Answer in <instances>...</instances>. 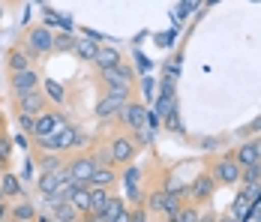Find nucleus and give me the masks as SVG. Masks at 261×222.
Listing matches in <instances>:
<instances>
[{
  "instance_id": "f257e3e1",
  "label": "nucleus",
  "mask_w": 261,
  "mask_h": 222,
  "mask_svg": "<svg viewBox=\"0 0 261 222\" xmlns=\"http://www.w3.org/2000/svg\"><path fill=\"white\" fill-rule=\"evenodd\" d=\"M132 96H135V87H132V84L102 87V96L96 99V108H93L96 120H114V117H117V111H120Z\"/></svg>"
},
{
  "instance_id": "f03ea898",
  "label": "nucleus",
  "mask_w": 261,
  "mask_h": 222,
  "mask_svg": "<svg viewBox=\"0 0 261 222\" xmlns=\"http://www.w3.org/2000/svg\"><path fill=\"white\" fill-rule=\"evenodd\" d=\"M105 144L111 150V159H114V165L117 168H126L132 165V159L138 156V144H135V138H132L129 129H117V132H111V138H105Z\"/></svg>"
},
{
  "instance_id": "7ed1b4c3",
  "label": "nucleus",
  "mask_w": 261,
  "mask_h": 222,
  "mask_svg": "<svg viewBox=\"0 0 261 222\" xmlns=\"http://www.w3.org/2000/svg\"><path fill=\"white\" fill-rule=\"evenodd\" d=\"M210 171H213V177H216L219 186H237L243 165L234 159V153H225V156H219V159L210 165Z\"/></svg>"
},
{
  "instance_id": "20e7f679",
  "label": "nucleus",
  "mask_w": 261,
  "mask_h": 222,
  "mask_svg": "<svg viewBox=\"0 0 261 222\" xmlns=\"http://www.w3.org/2000/svg\"><path fill=\"white\" fill-rule=\"evenodd\" d=\"M96 81L102 87H117V84H132L135 87V72L126 60H120L117 66H99L96 69Z\"/></svg>"
},
{
  "instance_id": "39448f33",
  "label": "nucleus",
  "mask_w": 261,
  "mask_h": 222,
  "mask_svg": "<svg viewBox=\"0 0 261 222\" xmlns=\"http://www.w3.org/2000/svg\"><path fill=\"white\" fill-rule=\"evenodd\" d=\"M114 124L120 126V129H138V126L147 124V108H144V102H138V99L132 96L120 111H117V117H114Z\"/></svg>"
},
{
  "instance_id": "423d86ee",
  "label": "nucleus",
  "mask_w": 261,
  "mask_h": 222,
  "mask_svg": "<svg viewBox=\"0 0 261 222\" xmlns=\"http://www.w3.org/2000/svg\"><path fill=\"white\" fill-rule=\"evenodd\" d=\"M66 168H69V174L75 177V180H81V183H90V174H93V168H96V159H93V153L90 150H69V156H66Z\"/></svg>"
},
{
  "instance_id": "0eeeda50",
  "label": "nucleus",
  "mask_w": 261,
  "mask_h": 222,
  "mask_svg": "<svg viewBox=\"0 0 261 222\" xmlns=\"http://www.w3.org/2000/svg\"><path fill=\"white\" fill-rule=\"evenodd\" d=\"M21 39H27L33 48L39 51L42 57H48V54H54V30L48 24H27L24 27V36Z\"/></svg>"
},
{
  "instance_id": "6e6552de",
  "label": "nucleus",
  "mask_w": 261,
  "mask_h": 222,
  "mask_svg": "<svg viewBox=\"0 0 261 222\" xmlns=\"http://www.w3.org/2000/svg\"><path fill=\"white\" fill-rule=\"evenodd\" d=\"M15 102V111H27V114H42V111H48L51 108V99L45 96V90H27V93H18V96H12Z\"/></svg>"
},
{
  "instance_id": "1a4fd4ad",
  "label": "nucleus",
  "mask_w": 261,
  "mask_h": 222,
  "mask_svg": "<svg viewBox=\"0 0 261 222\" xmlns=\"http://www.w3.org/2000/svg\"><path fill=\"white\" fill-rule=\"evenodd\" d=\"M6 81H9V90H12V96H18V93H27V90H36V87H42V75L36 72L33 66L18 69V72H6Z\"/></svg>"
},
{
  "instance_id": "9d476101",
  "label": "nucleus",
  "mask_w": 261,
  "mask_h": 222,
  "mask_svg": "<svg viewBox=\"0 0 261 222\" xmlns=\"http://www.w3.org/2000/svg\"><path fill=\"white\" fill-rule=\"evenodd\" d=\"M213 192H216V177H213V171H201L195 180H192V186H189V201L198 207V204H207L210 198H213Z\"/></svg>"
},
{
  "instance_id": "9b49d317",
  "label": "nucleus",
  "mask_w": 261,
  "mask_h": 222,
  "mask_svg": "<svg viewBox=\"0 0 261 222\" xmlns=\"http://www.w3.org/2000/svg\"><path fill=\"white\" fill-rule=\"evenodd\" d=\"M36 204L33 201H27V195L15 198V201H9V222H36Z\"/></svg>"
},
{
  "instance_id": "f8f14e48",
  "label": "nucleus",
  "mask_w": 261,
  "mask_h": 222,
  "mask_svg": "<svg viewBox=\"0 0 261 222\" xmlns=\"http://www.w3.org/2000/svg\"><path fill=\"white\" fill-rule=\"evenodd\" d=\"M102 222H129V204H126V198L111 192V198H108V204H105V210H102Z\"/></svg>"
},
{
  "instance_id": "ddd939ff",
  "label": "nucleus",
  "mask_w": 261,
  "mask_h": 222,
  "mask_svg": "<svg viewBox=\"0 0 261 222\" xmlns=\"http://www.w3.org/2000/svg\"><path fill=\"white\" fill-rule=\"evenodd\" d=\"M0 189H3V195L9 198V201L21 198L24 195V180H21V174H12L9 168L0 171Z\"/></svg>"
},
{
  "instance_id": "4468645a",
  "label": "nucleus",
  "mask_w": 261,
  "mask_h": 222,
  "mask_svg": "<svg viewBox=\"0 0 261 222\" xmlns=\"http://www.w3.org/2000/svg\"><path fill=\"white\" fill-rule=\"evenodd\" d=\"M90 183H93V186H105V189H114V186L120 183L117 165H96L93 174H90Z\"/></svg>"
},
{
  "instance_id": "2eb2a0df",
  "label": "nucleus",
  "mask_w": 261,
  "mask_h": 222,
  "mask_svg": "<svg viewBox=\"0 0 261 222\" xmlns=\"http://www.w3.org/2000/svg\"><path fill=\"white\" fill-rule=\"evenodd\" d=\"M33 162H39V171H57L66 165V156L60 150H33Z\"/></svg>"
},
{
  "instance_id": "dca6fc26",
  "label": "nucleus",
  "mask_w": 261,
  "mask_h": 222,
  "mask_svg": "<svg viewBox=\"0 0 261 222\" xmlns=\"http://www.w3.org/2000/svg\"><path fill=\"white\" fill-rule=\"evenodd\" d=\"M234 159L240 162V165H252V162H261V138L243 141V144L234 150Z\"/></svg>"
},
{
  "instance_id": "f3484780",
  "label": "nucleus",
  "mask_w": 261,
  "mask_h": 222,
  "mask_svg": "<svg viewBox=\"0 0 261 222\" xmlns=\"http://www.w3.org/2000/svg\"><path fill=\"white\" fill-rule=\"evenodd\" d=\"M3 66H6V72H18V69L33 66V60H30V57H27L18 45H12V48L6 51V57H3Z\"/></svg>"
},
{
  "instance_id": "a211bd4d",
  "label": "nucleus",
  "mask_w": 261,
  "mask_h": 222,
  "mask_svg": "<svg viewBox=\"0 0 261 222\" xmlns=\"http://www.w3.org/2000/svg\"><path fill=\"white\" fill-rule=\"evenodd\" d=\"M48 219L51 222H81V213L72 201H63V204H57V207L48 210Z\"/></svg>"
},
{
  "instance_id": "6ab92c4d",
  "label": "nucleus",
  "mask_w": 261,
  "mask_h": 222,
  "mask_svg": "<svg viewBox=\"0 0 261 222\" xmlns=\"http://www.w3.org/2000/svg\"><path fill=\"white\" fill-rule=\"evenodd\" d=\"M120 60H123V54H120V48H114V45H99L96 48V57H93L96 69L99 66H117Z\"/></svg>"
},
{
  "instance_id": "aec40b11",
  "label": "nucleus",
  "mask_w": 261,
  "mask_h": 222,
  "mask_svg": "<svg viewBox=\"0 0 261 222\" xmlns=\"http://www.w3.org/2000/svg\"><path fill=\"white\" fill-rule=\"evenodd\" d=\"M111 192H114V189H105V186H93V183H90V210H93V213H102L105 204H108V198H111Z\"/></svg>"
},
{
  "instance_id": "412c9836",
  "label": "nucleus",
  "mask_w": 261,
  "mask_h": 222,
  "mask_svg": "<svg viewBox=\"0 0 261 222\" xmlns=\"http://www.w3.org/2000/svg\"><path fill=\"white\" fill-rule=\"evenodd\" d=\"M57 186H60V180H57V174H54V171H42L39 177H36V189H39V195H42V198L51 195Z\"/></svg>"
},
{
  "instance_id": "4be33fe9",
  "label": "nucleus",
  "mask_w": 261,
  "mask_h": 222,
  "mask_svg": "<svg viewBox=\"0 0 261 222\" xmlns=\"http://www.w3.org/2000/svg\"><path fill=\"white\" fill-rule=\"evenodd\" d=\"M96 48H99V42H93L90 36H84V39H75V54H79L81 60H87V63H93V57H96Z\"/></svg>"
},
{
  "instance_id": "5701e85b",
  "label": "nucleus",
  "mask_w": 261,
  "mask_h": 222,
  "mask_svg": "<svg viewBox=\"0 0 261 222\" xmlns=\"http://www.w3.org/2000/svg\"><path fill=\"white\" fill-rule=\"evenodd\" d=\"M75 207H79V213L84 216L87 210H90V183H84V186H79L75 192H72V198H69Z\"/></svg>"
},
{
  "instance_id": "b1692460",
  "label": "nucleus",
  "mask_w": 261,
  "mask_h": 222,
  "mask_svg": "<svg viewBox=\"0 0 261 222\" xmlns=\"http://www.w3.org/2000/svg\"><path fill=\"white\" fill-rule=\"evenodd\" d=\"M12 162V138L0 129V171H6Z\"/></svg>"
},
{
  "instance_id": "393cba45",
  "label": "nucleus",
  "mask_w": 261,
  "mask_h": 222,
  "mask_svg": "<svg viewBox=\"0 0 261 222\" xmlns=\"http://www.w3.org/2000/svg\"><path fill=\"white\" fill-rule=\"evenodd\" d=\"M42 90H45V96L51 99V102H57V105H60V102L66 99V93H63V87H60L57 81H51V78H45V81H42Z\"/></svg>"
},
{
  "instance_id": "a878e982",
  "label": "nucleus",
  "mask_w": 261,
  "mask_h": 222,
  "mask_svg": "<svg viewBox=\"0 0 261 222\" xmlns=\"http://www.w3.org/2000/svg\"><path fill=\"white\" fill-rule=\"evenodd\" d=\"M60 51H75V36L69 33H54V54Z\"/></svg>"
},
{
  "instance_id": "bb28decb",
  "label": "nucleus",
  "mask_w": 261,
  "mask_h": 222,
  "mask_svg": "<svg viewBox=\"0 0 261 222\" xmlns=\"http://www.w3.org/2000/svg\"><path fill=\"white\" fill-rule=\"evenodd\" d=\"M240 183H261V162L243 165V171H240Z\"/></svg>"
},
{
  "instance_id": "cd10ccee",
  "label": "nucleus",
  "mask_w": 261,
  "mask_h": 222,
  "mask_svg": "<svg viewBox=\"0 0 261 222\" xmlns=\"http://www.w3.org/2000/svg\"><path fill=\"white\" fill-rule=\"evenodd\" d=\"M132 138H135L138 147H150V144H153V132L147 129V124L138 126V129H132Z\"/></svg>"
},
{
  "instance_id": "c85d7f7f",
  "label": "nucleus",
  "mask_w": 261,
  "mask_h": 222,
  "mask_svg": "<svg viewBox=\"0 0 261 222\" xmlns=\"http://www.w3.org/2000/svg\"><path fill=\"white\" fill-rule=\"evenodd\" d=\"M15 124H18V129H21V132H27V135H33V126H36V117H33V114H27V111H15Z\"/></svg>"
},
{
  "instance_id": "c756f323",
  "label": "nucleus",
  "mask_w": 261,
  "mask_h": 222,
  "mask_svg": "<svg viewBox=\"0 0 261 222\" xmlns=\"http://www.w3.org/2000/svg\"><path fill=\"white\" fill-rule=\"evenodd\" d=\"M195 219H198V210H195V204H192V207H189V204H183L180 210L174 213V219H171V222H195Z\"/></svg>"
},
{
  "instance_id": "7c9ffc66",
  "label": "nucleus",
  "mask_w": 261,
  "mask_h": 222,
  "mask_svg": "<svg viewBox=\"0 0 261 222\" xmlns=\"http://www.w3.org/2000/svg\"><path fill=\"white\" fill-rule=\"evenodd\" d=\"M249 207H252V201L240 192V198L234 201V219H246L249 216Z\"/></svg>"
},
{
  "instance_id": "2f4dec72",
  "label": "nucleus",
  "mask_w": 261,
  "mask_h": 222,
  "mask_svg": "<svg viewBox=\"0 0 261 222\" xmlns=\"http://www.w3.org/2000/svg\"><path fill=\"white\" fill-rule=\"evenodd\" d=\"M135 60H138V69H141V72H147V69H150V60H147L144 54H135Z\"/></svg>"
},
{
  "instance_id": "473e14b6",
  "label": "nucleus",
  "mask_w": 261,
  "mask_h": 222,
  "mask_svg": "<svg viewBox=\"0 0 261 222\" xmlns=\"http://www.w3.org/2000/svg\"><path fill=\"white\" fill-rule=\"evenodd\" d=\"M9 216V198H0V222Z\"/></svg>"
},
{
  "instance_id": "72a5a7b5",
  "label": "nucleus",
  "mask_w": 261,
  "mask_h": 222,
  "mask_svg": "<svg viewBox=\"0 0 261 222\" xmlns=\"http://www.w3.org/2000/svg\"><path fill=\"white\" fill-rule=\"evenodd\" d=\"M21 3H24V0H3V6H6V9H12V12H15Z\"/></svg>"
},
{
  "instance_id": "f704fd0d",
  "label": "nucleus",
  "mask_w": 261,
  "mask_h": 222,
  "mask_svg": "<svg viewBox=\"0 0 261 222\" xmlns=\"http://www.w3.org/2000/svg\"><path fill=\"white\" fill-rule=\"evenodd\" d=\"M3 15H6V6H3V0H0V24H3Z\"/></svg>"
},
{
  "instance_id": "c9c22d12",
  "label": "nucleus",
  "mask_w": 261,
  "mask_h": 222,
  "mask_svg": "<svg viewBox=\"0 0 261 222\" xmlns=\"http://www.w3.org/2000/svg\"><path fill=\"white\" fill-rule=\"evenodd\" d=\"M3 126H6V117H3V114H0V129H3Z\"/></svg>"
}]
</instances>
